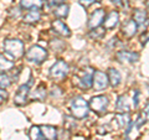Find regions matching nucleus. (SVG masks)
Segmentation results:
<instances>
[{"instance_id":"nucleus-1","label":"nucleus","mask_w":149,"mask_h":140,"mask_svg":"<svg viewBox=\"0 0 149 140\" xmlns=\"http://www.w3.org/2000/svg\"><path fill=\"white\" fill-rule=\"evenodd\" d=\"M70 109L73 115V118L76 119H83L88 115L90 112V105L87 102L83 99L82 97H74L70 103Z\"/></svg>"},{"instance_id":"nucleus-2","label":"nucleus","mask_w":149,"mask_h":140,"mask_svg":"<svg viewBox=\"0 0 149 140\" xmlns=\"http://www.w3.org/2000/svg\"><path fill=\"white\" fill-rule=\"evenodd\" d=\"M4 50H5L6 55L16 60L24 55V44L22 41L16 39H8L4 41Z\"/></svg>"},{"instance_id":"nucleus-3","label":"nucleus","mask_w":149,"mask_h":140,"mask_svg":"<svg viewBox=\"0 0 149 140\" xmlns=\"http://www.w3.org/2000/svg\"><path fill=\"white\" fill-rule=\"evenodd\" d=\"M92 77H93L92 69L86 68L83 71L78 72L76 76H73V85L83 91H87L92 87Z\"/></svg>"},{"instance_id":"nucleus-4","label":"nucleus","mask_w":149,"mask_h":140,"mask_svg":"<svg viewBox=\"0 0 149 140\" xmlns=\"http://www.w3.org/2000/svg\"><path fill=\"white\" fill-rule=\"evenodd\" d=\"M68 74V64L63 60H58L50 68V77L56 82H61Z\"/></svg>"},{"instance_id":"nucleus-5","label":"nucleus","mask_w":149,"mask_h":140,"mask_svg":"<svg viewBox=\"0 0 149 140\" xmlns=\"http://www.w3.org/2000/svg\"><path fill=\"white\" fill-rule=\"evenodd\" d=\"M26 58H27V61H30L32 63L40 64L47 58V51L39 45L31 46L26 52Z\"/></svg>"},{"instance_id":"nucleus-6","label":"nucleus","mask_w":149,"mask_h":140,"mask_svg":"<svg viewBox=\"0 0 149 140\" xmlns=\"http://www.w3.org/2000/svg\"><path fill=\"white\" fill-rule=\"evenodd\" d=\"M108 104H109V100L108 98H107L106 96H95L91 98L90 103H88V105H90V109L92 112H95V113L97 114H103L106 113L107 108H108Z\"/></svg>"},{"instance_id":"nucleus-7","label":"nucleus","mask_w":149,"mask_h":140,"mask_svg":"<svg viewBox=\"0 0 149 140\" xmlns=\"http://www.w3.org/2000/svg\"><path fill=\"white\" fill-rule=\"evenodd\" d=\"M109 85L108 81V76L102 72V71H96L93 72V77H92V88L95 91H103L106 89Z\"/></svg>"},{"instance_id":"nucleus-8","label":"nucleus","mask_w":149,"mask_h":140,"mask_svg":"<svg viewBox=\"0 0 149 140\" xmlns=\"http://www.w3.org/2000/svg\"><path fill=\"white\" fill-rule=\"evenodd\" d=\"M31 82L32 79H30L29 83H26V85H22L19 87V89L16 91V94L14 97V103L16 105L21 107L26 103L27 100V97L30 96V86H31Z\"/></svg>"},{"instance_id":"nucleus-9","label":"nucleus","mask_w":149,"mask_h":140,"mask_svg":"<svg viewBox=\"0 0 149 140\" xmlns=\"http://www.w3.org/2000/svg\"><path fill=\"white\" fill-rule=\"evenodd\" d=\"M104 17H106V14H104L103 9H97V10H95L90 15V19H88V27H90L91 30L96 29V27H100L101 24L103 22Z\"/></svg>"},{"instance_id":"nucleus-10","label":"nucleus","mask_w":149,"mask_h":140,"mask_svg":"<svg viewBox=\"0 0 149 140\" xmlns=\"http://www.w3.org/2000/svg\"><path fill=\"white\" fill-rule=\"evenodd\" d=\"M116 58L118 60V62L122 63H134L139 60V53L133 51H118L116 53Z\"/></svg>"},{"instance_id":"nucleus-11","label":"nucleus","mask_w":149,"mask_h":140,"mask_svg":"<svg viewBox=\"0 0 149 140\" xmlns=\"http://www.w3.org/2000/svg\"><path fill=\"white\" fill-rule=\"evenodd\" d=\"M51 27H52V31L55 34H57L62 37H70L71 36V30L68 29V26L65 24L63 21H61L60 19L57 20H54L52 24H51Z\"/></svg>"},{"instance_id":"nucleus-12","label":"nucleus","mask_w":149,"mask_h":140,"mask_svg":"<svg viewBox=\"0 0 149 140\" xmlns=\"http://www.w3.org/2000/svg\"><path fill=\"white\" fill-rule=\"evenodd\" d=\"M118 22H119V14L113 10L106 15L103 20V27L106 30H112L118 25Z\"/></svg>"},{"instance_id":"nucleus-13","label":"nucleus","mask_w":149,"mask_h":140,"mask_svg":"<svg viewBox=\"0 0 149 140\" xmlns=\"http://www.w3.org/2000/svg\"><path fill=\"white\" fill-rule=\"evenodd\" d=\"M137 30H138V26L137 24L134 22V20H127L122 25V34L125 36V37H133L134 35L137 34Z\"/></svg>"},{"instance_id":"nucleus-14","label":"nucleus","mask_w":149,"mask_h":140,"mask_svg":"<svg viewBox=\"0 0 149 140\" xmlns=\"http://www.w3.org/2000/svg\"><path fill=\"white\" fill-rule=\"evenodd\" d=\"M42 137L47 140H57V129L52 125H42L40 127Z\"/></svg>"},{"instance_id":"nucleus-15","label":"nucleus","mask_w":149,"mask_h":140,"mask_svg":"<svg viewBox=\"0 0 149 140\" xmlns=\"http://www.w3.org/2000/svg\"><path fill=\"white\" fill-rule=\"evenodd\" d=\"M133 20L134 22L137 24L138 27H144L147 25V21H148V15L144 10H141V9H137L133 14Z\"/></svg>"},{"instance_id":"nucleus-16","label":"nucleus","mask_w":149,"mask_h":140,"mask_svg":"<svg viewBox=\"0 0 149 140\" xmlns=\"http://www.w3.org/2000/svg\"><path fill=\"white\" fill-rule=\"evenodd\" d=\"M116 109H117L119 113H128L130 110V103H129L127 96H119L118 97L117 103H116Z\"/></svg>"},{"instance_id":"nucleus-17","label":"nucleus","mask_w":149,"mask_h":140,"mask_svg":"<svg viewBox=\"0 0 149 140\" xmlns=\"http://www.w3.org/2000/svg\"><path fill=\"white\" fill-rule=\"evenodd\" d=\"M45 97H46V87L44 83H40V85L30 93V98L32 100H44Z\"/></svg>"},{"instance_id":"nucleus-18","label":"nucleus","mask_w":149,"mask_h":140,"mask_svg":"<svg viewBox=\"0 0 149 140\" xmlns=\"http://www.w3.org/2000/svg\"><path fill=\"white\" fill-rule=\"evenodd\" d=\"M20 5L27 10H39L42 8V0H20Z\"/></svg>"},{"instance_id":"nucleus-19","label":"nucleus","mask_w":149,"mask_h":140,"mask_svg":"<svg viewBox=\"0 0 149 140\" xmlns=\"http://www.w3.org/2000/svg\"><path fill=\"white\" fill-rule=\"evenodd\" d=\"M108 81H109V85L112 87H117L119 86L120 81H122V78H120V73L117 71L116 68H109L108 69Z\"/></svg>"},{"instance_id":"nucleus-20","label":"nucleus","mask_w":149,"mask_h":140,"mask_svg":"<svg viewBox=\"0 0 149 140\" xmlns=\"http://www.w3.org/2000/svg\"><path fill=\"white\" fill-rule=\"evenodd\" d=\"M41 19V12L39 10H30L29 12L24 16V22L25 24L34 25L36 22H39Z\"/></svg>"},{"instance_id":"nucleus-21","label":"nucleus","mask_w":149,"mask_h":140,"mask_svg":"<svg viewBox=\"0 0 149 140\" xmlns=\"http://www.w3.org/2000/svg\"><path fill=\"white\" fill-rule=\"evenodd\" d=\"M114 122H117L118 123V127L119 128H127L130 125V122H129V115L127 113H120V114H117L114 116Z\"/></svg>"},{"instance_id":"nucleus-22","label":"nucleus","mask_w":149,"mask_h":140,"mask_svg":"<svg viewBox=\"0 0 149 140\" xmlns=\"http://www.w3.org/2000/svg\"><path fill=\"white\" fill-rule=\"evenodd\" d=\"M68 11H70V6L67 5V4H62V5H58L56 6L55 9V16L58 17V19H65L68 16Z\"/></svg>"},{"instance_id":"nucleus-23","label":"nucleus","mask_w":149,"mask_h":140,"mask_svg":"<svg viewBox=\"0 0 149 140\" xmlns=\"http://www.w3.org/2000/svg\"><path fill=\"white\" fill-rule=\"evenodd\" d=\"M14 68V62L9 60L5 55L0 53V71H9Z\"/></svg>"},{"instance_id":"nucleus-24","label":"nucleus","mask_w":149,"mask_h":140,"mask_svg":"<svg viewBox=\"0 0 149 140\" xmlns=\"http://www.w3.org/2000/svg\"><path fill=\"white\" fill-rule=\"evenodd\" d=\"M106 35V29L104 27H96V29H92L90 31V37L92 40H102Z\"/></svg>"},{"instance_id":"nucleus-25","label":"nucleus","mask_w":149,"mask_h":140,"mask_svg":"<svg viewBox=\"0 0 149 140\" xmlns=\"http://www.w3.org/2000/svg\"><path fill=\"white\" fill-rule=\"evenodd\" d=\"M29 138L30 140H42L44 137L41 134V130H40V127H31L30 132H29Z\"/></svg>"},{"instance_id":"nucleus-26","label":"nucleus","mask_w":149,"mask_h":140,"mask_svg":"<svg viewBox=\"0 0 149 140\" xmlns=\"http://www.w3.org/2000/svg\"><path fill=\"white\" fill-rule=\"evenodd\" d=\"M11 82H13V79L9 77L6 73H0V88H1V89L8 88L11 85Z\"/></svg>"},{"instance_id":"nucleus-27","label":"nucleus","mask_w":149,"mask_h":140,"mask_svg":"<svg viewBox=\"0 0 149 140\" xmlns=\"http://www.w3.org/2000/svg\"><path fill=\"white\" fill-rule=\"evenodd\" d=\"M57 139L58 140H70V132L67 129L57 130Z\"/></svg>"},{"instance_id":"nucleus-28","label":"nucleus","mask_w":149,"mask_h":140,"mask_svg":"<svg viewBox=\"0 0 149 140\" xmlns=\"http://www.w3.org/2000/svg\"><path fill=\"white\" fill-rule=\"evenodd\" d=\"M146 120H147L146 115H144L143 113L139 114V115H138V118H137V120H136V125H137V128H141L142 125H144V123H146Z\"/></svg>"},{"instance_id":"nucleus-29","label":"nucleus","mask_w":149,"mask_h":140,"mask_svg":"<svg viewBox=\"0 0 149 140\" xmlns=\"http://www.w3.org/2000/svg\"><path fill=\"white\" fill-rule=\"evenodd\" d=\"M139 41H141L142 45H146L149 42V31H144L143 34L141 35V37H139Z\"/></svg>"},{"instance_id":"nucleus-30","label":"nucleus","mask_w":149,"mask_h":140,"mask_svg":"<svg viewBox=\"0 0 149 140\" xmlns=\"http://www.w3.org/2000/svg\"><path fill=\"white\" fill-rule=\"evenodd\" d=\"M111 1L116 6H119V8H127V1H125V0H111Z\"/></svg>"},{"instance_id":"nucleus-31","label":"nucleus","mask_w":149,"mask_h":140,"mask_svg":"<svg viewBox=\"0 0 149 140\" xmlns=\"http://www.w3.org/2000/svg\"><path fill=\"white\" fill-rule=\"evenodd\" d=\"M97 0H80V4L82 6H85V8H88L90 5H92L93 3H96Z\"/></svg>"},{"instance_id":"nucleus-32","label":"nucleus","mask_w":149,"mask_h":140,"mask_svg":"<svg viewBox=\"0 0 149 140\" xmlns=\"http://www.w3.org/2000/svg\"><path fill=\"white\" fill-rule=\"evenodd\" d=\"M139 103V91H134V94H133V105L134 107H138Z\"/></svg>"},{"instance_id":"nucleus-33","label":"nucleus","mask_w":149,"mask_h":140,"mask_svg":"<svg viewBox=\"0 0 149 140\" xmlns=\"http://www.w3.org/2000/svg\"><path fill=\"white\" fill-rule=\"evenodd\" d=\"M50 4H51V5L58 6V5H62V4H65V0H50Z\"/></svg>"},{"instance_id":"nucleus-34","label":"nucleus","mask_w":149,"mask_h":140,"mask_svg":"<svg viewBox=\"0 0 149 140\" xmlns=\"http://www.w3.org/2000/svg\"><path fill=\"white\" fill-rule=\"evenodd\" d=\"M142 113H143L144 115H146L147 120H149V104H147V105H146V108L143 109V112H142Z\"/></svg>"},{"instance_id":"nucleus-35","label":"nucleus","mask_w":149,"mask_h":140,"mask_svg":"<svg viewBox=\"0 0 149 140\" xmlns=\"http://www.w3.org/2000/svg\"><path fill=\"white\" fill-rule=\"evenodd\" d=\"M0 97H3L4 99H6V98H8V92H6V91H4V89H1V88H0Z\"/></svg>"},{"instance_id":"nucleus-36","label":"nucleus","mask_w":149,"mask_h":140,"mask_svg":"<svg viewBox=\"0 0 149 140\" xmlns=\"http://www.w3.org/2000/svg\"><path fill=\"white\" fill-rule=\"evenodd\" d=\"M146 5H147V8L149 9V0H146Z\"/></svg>"},{"instance_id":"nucleus-37","label":"nucleus","mask_w":149,"mask_h":140,"mask_svg":"<svg viewBox=\"0 0 149 140\" xmlns=\"http://www.w3.org/2000/svg\"><path fill=\"white\" fill-rule=\"evenodd\" d=\"M3 102H4V98L0 97V104H3Z\"/></svg>"},{"instance_id":"nucleus-38","label":"nucleus","mask_w":149,"mask_h":140,"mask_svg":"<svg viewBox=\"0 0 149 140\" xmlns=\"http://www.w3.org/2000/svg\"><path fill=\"white\" fill-rule=\"evenodd\" d=\"M42 140H47V139H45V138H44V139H42Z\"/></svg>"}]
</instances>
